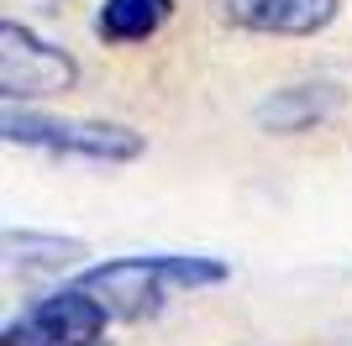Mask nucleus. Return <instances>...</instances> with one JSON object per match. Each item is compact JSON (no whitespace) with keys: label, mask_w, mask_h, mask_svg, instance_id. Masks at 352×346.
<instances>
[{"label":"nucleus","mask_w":352,"mask_h":346,"mask_svg":"<svg viewBox=\"0 0 352 346\" xmlns=\"http://www.w3.org/2000/svg\"><path fill=\"white\" fill-rule=\"evenodd\" d=\"M342 105H347L342 84H331V79H300V84H284L252 105V126L268 131V137H300V131L326 126Z\"/></svg>","instance_id":"5"},{"label":"nucleus","mask_w":352,"mask_h":346,"mask_svg":"<svg viewBox=\"0 0 352 346\" xmlns=\"http://www.w3.org/2000/svg\"><path fill=\"white\" fill-rule=\"evenodd\" d=\"M221 21L258 37H316L337 21L342 0H216Z\"/></svg>","instance_id":"6"},{"label":"nucleus","mask_w":352,"mask_h":346,"mask_svg":"<svg viewBox=\"0 0 352 346\" xmlns=\"http://www.w3.org/2000/svg\"><path fill=\"white\" fill-rule=\"evenodd\" d=\"M168 16H174V0H100L95 37H100V43H116V47H132V43L158 37Z\"/></svg>","instance_id":"8"},{"label":"nucleus","mask_w":352,"mask_h":346,"mask_svg":"<svg viewBox=\"0 0 352 346\" xmlns=\"http://www.w3.org/2000/svg\"><path fill=\"white\" fill-rule=\"evenodd\" d=\"M89 257V246L79 236H58V231H6V268L21 278H63Z\"/></svg>","instance_id":"7"},{"label":"nucleus","mask_w":352,"mask_h":346,"mask_svg":"<svg viewBox=\"0 0 352 346\" xmlns=\"http://www.w3.org/2000/svg\"><path fill=\"white\" fill-rule=\"evenodd\" d=\"M226 278H232V262L206 257V252H142V257L89 262L74 273V284L89 288L111 310V320H147L168 304V294L216 288Z\"/></svg>","instance_id":"1"},{"label":"nucleus","mask_w":352,"mask_h":346,"mask_svg":"<svg viewBox=\"0 0 352 346\" xmlns=\"http://www.w3.org/2000/svg\"><path fill=\"white\" fill-rule=\"evenodd\" d=\"M74 84H79L74 53L47 43L27 21H0V89H6V105L53 100V95H69Z\"/></svg>","instance_id":"4"},{"label":"nucleus","mask_w":352,"mask_h":346,"mask_svg":"<svg viewBox=\"0 0 352 346\" xmlns=\"http://www.w3.org/2000/svg\"><path fill=\"white\" fill-rule=\"evenodd\" d=\"M6 142L11 147H32L63 163H89V168H121L137 163L147 152V137L121 121H85V115H47L32 105H6Z\"/></svg>","instance_id":"2"},{"label":"nucleus","mask_w":352,"mask_h":346,"mask_svg":"<svg viewBox=\"0 0 352 346\" xmlns=\"http://www.w3.org/2000/svg\"><path fill=\"white\" fill-rule=\"evenodd\" d=\"M105 325H111V310L89 288L63 284L6 320L0 346H100Z\"/></svg>","instance_id":"3"}]
</instances>
